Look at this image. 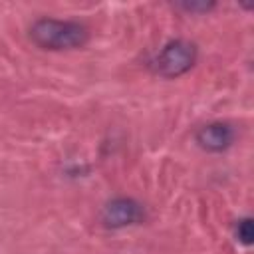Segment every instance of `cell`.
I'll return each instance as SVG.
<instances>
[{"label": "cell", "mask_w": 254, "mask_h": 254, "mask_svg": "<svg viewBox=\"0 0 254 254\" xmlns=\"http://www.w3.org/2000/svg\"><path fill=\"white\" fill-rule=\"evenodd\" d=\"M179 6L183 10H187V12H208V10L214 8V2H198V0H194V2H179Z\"/></svg>", "instance_id": "obj_6"}, {"label": "cell", "mask_w": 254, "mask_h": 254, "mask_svg": "<svg viewBox=\"0 0 254 254\" xmlns=\"http://www.w3.org/2000/svg\"><path fill=\"white\" fill-rule=\"evenodd\" d=\"M232 141H234V131L228 123L222 121L206 123L196 131L198 147L208 153H222L232 145Z\"/></svg>", "instance_id": "obj_4"}, {"label": "cell", "mask_w": 254, "mask_h": 254, "mask_svg": "<svg viewBox=\"0 0 254 254\" xmlns=\"http://www.w3.org/2000/svg\"><path fill=\"white\" fill-rule=\"evenodd\" d=\"M236 238L250 246L252 244V238H254V226H252V218H240L238 224H236Z\"/></svg>", "instance_id": "obj_5"}, {"label": "cell", "mask_w": 254, "mask_h": 254, "mask_svg": "<svg viewBox=\"0 0 254 254\" xmlns=\"http://www.w3.org/2000/svg\"><path fill=\"white\" fill-rule=\"evenodd\" d=\"M196 62V48L187 40L169 42L153 60V69L161 77H179Z\"/></svg>", "instance_id": "obj_2"}, {"label": "cell", "mask_w": 254, "mask_h": 254, "mask_svg": "<svg viewBox=\"0 0 254 254\" xmlns=\"http://www.w3.org/2000/svg\"><path fill=\"white\" fill-rule=\"evenodd\" d=\"M143 218H145L143 206L137 200L125 198V196L109 200L101 210V220L109 228H123L129 224H137Z\"/></svg>", "instance_id": "obj_3"}, {"label": "cell", "mask_w": 254, "mask_h": 254, "mask_svg": "<svg viewBox=\"0 0 254 254\" xmlns=\"http://www.w3.org/2000/svg\"><path fill=\"white\" fill-rule=\"evenodd\" d=\"M30 38L42 50L62 52V50H77V48L85 46L89 32L79 22L40 18L32 24Z\"/></svg>", "instance_id": "obj_1"}]
</instances>
